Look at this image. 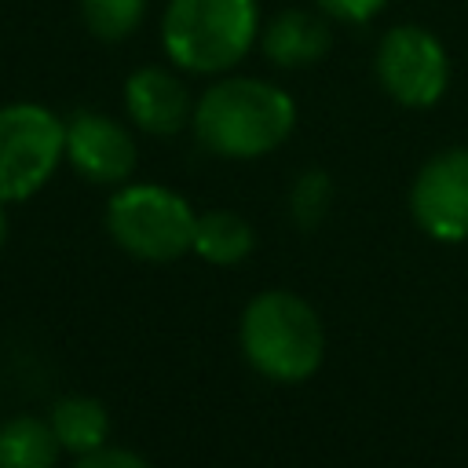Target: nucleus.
Returning <instances> with one entry per match:
<instances>
[{
	"label": "nucleus",
	"mask_w": 468,
	"mask_h": 468,
	"mask_svg": "<svg viewBox=\"0 0 468 468\" xmlns=\"http://www.w3.org/2000/svg\"><path fill=\"white\" fill-rule=\"evenodd\" d=\"M238 340L245 362L274 384L307 380L325 355V329L318 311L285 289H267L249 300L241 311Z\"/></svg>",
	"instance_id": "obj_2"
},
{
	"label": "nucleus",
	"mask_w": 468,
	"mask_h": 468,
	"mask_svg": "<svg viewBox=\"0 0 468 468\" xmlns=\"http://www.w3.org/2000/svg\"><path fill=\"white\" fill-rule=\"evenodd\" d=\"M322 15L336 18V22H369L388 0H314Z\"/></svg>",
	"instance_id": "obj_17"
},
{
	"label": "nucleus",
	"mask_w": 468,
	"mask_h": 468,
	"mask_svg": "<svg viewBox=\"0 0 468 468\" xmlns=\"http://www.w3.org/2000/svg\"><path fill=\"white\" fill-rule=\"evenodd\" d=\"M380 88L410 106L428 110L435 106L450 88V55L435 33L424 26H395L380 37L377 58H373Z\"/></svg>",
	"instance_id": "obj_6"
},
{
	"label": "nucleus",
	"mask_w": 468,
	"mask_h": 468,
	"mask_svg": "<svg viewBox=\"0 0 468 468\" xmlns=\"http://www.w3.org/2000/svg\"><path fill=\"white\" fill-rule=\"evenodd\" d=\"M73 468H150V461L124 446H99L91 453H80Z\"/></svg>",
	"instance_id": "obj_16"
},
{
	"label": "nucleus",
	"mask_w": 468,
	"mask_h": 468,
	"mask_svg": "<svg viewBox=\"0 0 468 468\" xmlns=\"http://www.w3.org/2000/svg\"><path fill=\"white\" fill-rule=\"evenodd\" d=\"M48 424L58 439L62 450L69 453H91L99 446H106V431H110V413L99 399L91 395H66L51 406Z\"/></svg>",
	"instance_id": "obj_11"
},
{
	"label": "nucleus",
	"mask_w": 468,
	"mask_h": 468,
	"mask_svg": "<svg viewBox=\"0 0 468 468\" xmlns=\"http://www.w3.org/2000/svg\"><path fill=\"white\" fill-rule=\"evenodd\" d=\"M329 201H333V183H329V176H325L322 168L300 172V179L292 183L289 205H292V219H296L303 230H311V227L322 223V216L329 212Z\"/></svg>",
	"instance_id": "obj_15"
},
{
	"label": "nucleus",
	"mask_w": 468,
	"mask_h": 468,
	"mask_svg": "<svg viewBox=\"0 0 468 468\" xmlns=\"http://www.w3.org/2000/svg\"><path fill=\"white\" fill-rule=\"evenodd\" d=\"M66 161L99 186H124L135 172V139L132 132L95 110H77L66 121Z\"/></svg>",
	"instance_id": "obj_8"
},
{
	"label": "nucleus",
	"mask_w": 468,
	"mask_h": 468,
	"mask_svg": "<svg viewBox=\"0 0 468 468\" xmlns=\"http://www.w3.org/2000/svg\"><path fill=\"white\" fill-rule=\"evenodd\" d=\"M66 161V121L40 102L0 106V201L33 197Z\"/></svg>",
	"instance_id": "obj_5"
},
{
	"label": "nucleus",
	"mask_w": 468,
	"mask_h": 468,
	"mask_svg": "<svg viewBox=\"0 0 468 468\" xmlns=\"http://www.w3.org/2000/svg\"><path fill=\"white\" fill-rule=\"evenodd\" d=\"M263 55L282 66V69H300V66H311L318 62L329 44H333V33L325 26L322 15L314 11H303V7H289L282 15H274L263 29Z\"/></svg>",
	"instance_id": "obj_10"
},
{
	"label": "nucleus",
	"mask_w": 468,
	"mask_h": 468,
	"mask_svg": "<svg viewBox=\"0 0 468 468\" xmlns=\"http://www.w3.org/2000/svg\"><path fill=\"white\" fill-rule=\"evenodd\" d=\"M256 29V0H168L161 44L186 73H223L249 55Z\"/></svg>",
	"instance_id": "obj_3"
},
{
	"label": "nucleus",
	"mask_w": 468,
	"mask_h": 468,
	"mask_svg": "<svg viewBox=\"0 0 468 468\" xmlns=\"http://www.w3.org/2000/svg\"><path fill=\"white\" fill-rule=\"evenodd\" d=\"M197 212L190 201L157 183H124L106 205L110 238L135 260L172 263L194 249Z\"/></svg>",
	"instance_id": "obj_4"
},
{
	"label": "nucleus",
	"mask_w": 468,
	"mask_h": 468,
	"mask_svg": "<svg viewBox=\"0 0 468 468\" xmlns=\"http://www.w3.org/2000/svg\"><path fill=\"white\" fill-rule=\"evenodd\" d=\"M146 15V0H80V18L99 40H124Z\"/></svg>",
	"instance_id": "obj_14"
},
{
	"label": "nucleus",
	"mask_w": 468,
	"mask_h": 468,
	"mask_svg": "<svg viewBox=\"0 0 468 468\" xmlns=\"http://www.w3.org/2000/svg\"><path fill=\"white\" fill-rule=\"evenodd\" d=\"M124 110L150 135H176L194 117L186 84L161 66H143L124 80Z\"/></svg>",
	"instance_id": "obj_9"
},
{
	"label": "nucleus",
	"mask_w": 468,
	"mask_h": 468,
	"mask_svg": "<svg viewBox=\"0 0 468 468\" xmlns=\"http://www.w3.org/2000/svg\"><path fill=\"white\" fill-rule=\"evenodd\" d=\"M413 223L435 241L468 238V146L439 150L420 165L410 186Z\"/></svg>",
	"instance_id": "obj_7"
},
{
	"label": "nucleus",
	"mask_w": 468,
	"mask_h": 468,
	"mask_svg": "<svg viewBox=\"0 0 468 468\" xmlns=\"http://www.w3.org/2000/svg\"><path fill=\"white\" fill-rule=\"evenodd\" d=\"M62 446L48 420L11 417L0 424V468H55Z\"/></svg>",
	"instance_id": "obj_13"
},
{
	"label": "nucleus",
	"mask_w": 468,
	"mask_h": 468,
	"mask_svg": "<svg viewBox=\"0 0 468 468\" xmlns=\"http://www.w3.org/2000/svg\"><path fill=\"white\" fill-rule=\"evenodd\" d=\"M252 227L245 216L230 212V208H212L201 212L194 223V252L205 263L216 267H234L252 252Z\"/></svg>",
	"instance_id": "obj_12"
},
{
	"label": "nucleus",
	"mask_w": 468,
	"mask_h": 468,
	"mask_svg": "<svg viewBox=\"0 0 468 468\" xmlns=\"http://www.w3.org/2000/svg\"><path fill=\"white\" fill-rule=\"evenodd\" d=\"M194 135L216 157L252 161L278 150L296 128V102L260 77H223L194 106Z\"/></svg>",
	"instance_id": "obj_1"
},
{
	"label": "nucleus",
	"mask_w": 468,
	"mask_h": 468,
	"mask_svg": "<svg viewBox=\"0 0 468 468\" xmlns=\"http://www.w3.org/2000/svg\"><path fill=\"white\" fill-rule=\"evenodd\" d=\"M7 241V212H4V201H0V245Z\"/></svg>",
	"instance_id": "obj_18"
}]
</instances>
